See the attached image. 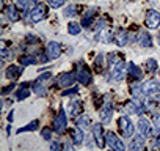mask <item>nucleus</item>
<instances>
[{
    "mask_svg": "<svg viewBox=\"0 0 160 151\" xmlns=\"http://www.w3.org/2000/svg\"><path fill=\"white\" fill-rule=\"evenodd\" d=\"M13 113H14V112H11V113H10V117H8V120H10V121H13V120H14V115H13Z\"/></svg>",
    "mask_w": 160,
    "mask_h": 151,
    "instance_id": "41",
    "label": "nucleus"
},
{
    "mask_svg": "<svg viewBox=\"0 0 160 151\" xmlns=\"http://www.w3.org/2000/svg\"><path fill=\"white\" fill-rule=\"evenodd\" d=\"M75 79H77L75 72H63V74H60V77H58V84H60V87L66 88V87H71Z\"/></svg>",
    "mask_w": 160,
    "mask_h": 151,
    "instance_id": "12",
    "label": "nucleus"
},
{
    "mask_svg": "<svg viewBox=\"0 0 160 151\" xmlns=\"http://www.w3.org/2000/svg\"><path fill=\"white\" fill-rule=\"evenodd\" d=\"M77 91H78V87H74V88H71V90H66V91H63V96L74 95V93H77Z\"/></svg>",
    "mask_w": 160,
    "mask_h": 151,
    "instance_id": "38",
    "label": "nucleus"
},
{
    "mask_svg": "<svg viewBox=\"0 0 160 151\" xmlns=\"http://www.w3.org/2000/svg\"><path fill=\"white\" fill-rule=\"evenodd\" d=\"M28 95H30V88H28V85L22 84L21 88H18V91H16V99H18V101H24L25 98H28Z\"/></svg>",
    "mask_w": 160,
    "mask_h": 151,
    "instance_id": "22",
    "label": "nucleus"
},
{
    "mask_svg": "<svg viewBox=\"0 0 160 151\" xmlns=\"http://www.w3.org/2000/svg\"><path fill=\"white\" fill-rule=\"evenodd\" d=\"M82 110H83V106H82V101H80V99L69 101V104H68V113L69 115H72L74 118L80 117V115H82Z\"/></svg>",
    "mask_w": 160,
    "mask_h": 151,
    "instance_id": "11",
    "label": "nucleus"
},
{
    "mask_svg": "<svg viewBox=\"0 0 160 151\" xmlns=\"http://www.w3.org/2000/svg\"><path fill=\"white\" fill-rule=\"evenodd\" d=\"M132 95L135 96V98H140L141 95H144V91H143V85H132Z\"/></svg>",
    "mask_w": 160,
    "mask_h": 151,
    "instance_id": "30",
    "label": "nucleus"
},
{
    "mask_svg": "<svg viewBox=\"0 0 160 151\" xmlns=\"http://www.w3.org/2000/svg\"><path fill=\"white\" fill-rule=\"evenodd\" d=\"M118 126H119L121 134H122L126 138H129V137L133 135L135 126H133V123H132V120H130L129 117H119V120H118Z\"/></svg>",
    "mask_w": 160,
    "mask_h": 151,
    "instance_id": "2",
    "label": "nucleus"
},
{
    "mask_svg": "<svg viewBox=\"0 0 160 151\" xmlns=\"http://www.w3.org/2000/svg\"><path fill=\"white\" fill-rule=\"evenodd\" d=\"M47 18V8L44 7V5H36L33 10H32V13H30V19L33 21V22H41L42 19H46Z\"/></svg>",
    "mask_w": 160,
    "mask_h": 151,
    "instance_id": "8",
    "label": "nucleus"
},
{
    "mask_svg": "<svg viewBox=\"0 0 160 151\" xmlns=\"http://www.w3.org/2000/svg\"><path fill=\"white\" fill-rule=\"evenodd\" d=\"M143 146H144V135H143V134H141V135H137V137L130 142V145H129V148L133 149V151L141 149Z\"/></svg>",
    "mask_w": 160,
    "mask_h": 151,
    "instance_id": "21",
    "label": "nucleus"
},
{
    "mask_svg": "<svg viewBox=\"0 0 160 151\" xmlns=\"http://www.w3.org/2000/svg\"><path fill=\"white\" fill-rule=\"evenodd\" d=\"M152 124L157 128V131L160 132V113H155L154 117H152Z\"/></svg>",
    "mask_w": 160,
    "mask_h": 151,
    "instance_id": "35",
    "label": "nucleus"
},
{
    "mask_svg": "<svg viewBox=\"0 0 160 151\" xmlns=\"http://www.w3.org/2000/svg\"><path fill=\"white\" fill-rule=\"evenodd\" d=\"M36 61H38V60H36L35 55H24V57H21L22 66H30V65H35Z\"/></svg>",
    "mask_w": 160,
    "mask_h": 151,
    "instance_id": "26",
    "label": "nucleus"
},
{
    "mask_svg": "<svg viewBox=\"0 0 160 151\" xmlns=\"http://www.w3.org/2000/svg\"><path fill=\"white\" fill-rule=\"evenodd\" d=\"M105 142H107V145H108L110 148H113V149L122 151V149L126 148L124 143L121 142V138H118V135H116L113 131H108V132L105 134Z\"/></svg>",
    "mask_w": 160,
    "mask_h": 151,
    "instance_id": "7",
    "label": "nucleus"
},
{
    "mask_svg": "<svg viewBox=\"0 0 160 151\" xmlns=\"http://www.w3.org/2000/svg\"><path fill=\"white\" fill-rule=\"evenodd\" d=\"M157 43H158V46H160V30H158V35H157Z\"/></svg>",
    "mask_w": 160,
    "mask_h": 151,
    "instance_id": "42",
    "label": "nucleus"
},
{
    "mask_svg": "<svg viewBox=\"0 0 160 151\" xmlns=\"http://www.w3.org/2000/svg\"><path fill=\"white\" fill-rule=\"evenodd\" d=\"M126 72H127L126 63H124L122 60H119V61H116V63L113 65V69H112V77H113V81L119 82V81H122V79L126 77Z\"/></svg>",
    "mask_w": 160,
    "mask_h": 151,
    "instance_id": "6",
    "label": "nucleus"
},
{
    "mask_svg": "<svg viewBox=\"0 0 160 151\" xmlns=\"http://www.w3.org/2000/svg\"><path fill=\"white\" fill-rule=\"evenodd\" d=\"M93 135H94V140H96L98 146L104 148L107 142H105V135H104V129H102L101 123H96V124H93Z\"/></svg>",
    "mask_w": 160,
    "mask_h": 151,
    "instance_id": "10",
    "label": "nucleus"
},
{
    "mask_svg": "<svg viewBox=\"0 0 160 151\" xmlns=\"http://www.w3.org/2000/svg\"><path fill=\"white\" fill-rule=\"evenodd\" d=\"M160 25V13L155 10H148L146 11V27L151 30L158 29Z\"/></svg>",
    "mask_w": 160,
    "mask_h": 151,
    "instance_id": "5",
    "label": "nucleus"
},
{
    "mask_svg": "<svg viewBox=\"0 0 160 151\" xmlns=\"http://www.w3.org/2000/svg\"><path fill=\"white\" fill-rule=\"evenodd\" d=\"M66 126H68V117H66V112L64 110H60L58 115L55 117L53 120V131L57 134H63L66 131Z\"/></svg>",
    "mask_w": 160,
    "mask_h": 151,
    "instance_id": "4",
    "label": "nucleus"
},
{
    "mask_svg": "<svg viewBox=\"0 0 160 151\" xmlns=\"http://www.w3.org/2000/svg\"><path fill=\"white\" fill-rule=\"evenodd\" d=\"M77 81L82 84V85H88L90 82H91V71L88 69V66L87 65H83V63H80L78 65V68H77Z\"/></svg>",
    "mask_w": 160,
    "mask_h": 151,
    "instance_id": "3",
    "label": "nucleus"
},
{
    "mask_svg": "<svg viewBox=\"0 0 160 151\" xmlns=\"http://www.w3.org/2000/svg\"><path fill=\"white\" fill-rule=\"evenodd\" d=\"M46 84H47V82H44V81H41V79L38 77V81H36V82L32 85V88H33V93H36L38 96H46V95H47Z\"/></svg>",
    "mask_w": 160,
    "mask_h": 151,
    "instance_id": "16",
    "label": "nucleus"
},
{
    "mask_svg": "<svg viewBox=\"0 0 160 151\" xmlns=\"http://www.w3.org/2000/svg\"><path fill=\"white\" fill-rule=\"evenodd\" d=\"M28 3H30V0H18V7L22 8V10H27Z\"/></svg>",
    "mask_w": 160,
    "mask_h": 151,
    "instance_id": "36",
    "label": "nucleus"
},
{
    "mask_svg": "<svg viewBox=\"0 0 160 151\" xmlns=\"http://www.w3.org/2000/svg\"><path fill=\"white\" fill-rule=\"evenodd\" d=\"M93 19H94V11H88L85 16H83V19H82V27H91V24H93Z\"/></svg>",
    "mask_w": 160,
    "mask_h": 151,
    "instance_id": "24",
    "label": "nucleus"
},
{
    "mask_svg": "<svg viewBox=\"0 0 160 151\" xmlns=\"http://www.w3.org/2000/svg\"><path fill=\"white\" fill-rule=\"evenodd\" d=\"M27 43L35 44V43H39V39H38L36 36H33V35H28V36H27Z\"/></svg>",
    "mask_w": 160,
    "mask_h": 151,
    "instance_id": "37",
    "label": "nucleus"
},
{
    "mask_svg": "<svg viewBox=\"0 0 160 151\" xmlns=\"http://www.w3.org/2000/svg\"><path fill=\"white\" fill-rule=\"evenodd\" d=\"M36 128H38V120H35V121L28 123L27 126H24V128L18 129V134H22V132H28V131H35Z\"/></svg>",
    "mask_w": 160,
    "mask_h": 151,
    "instance_id": "27",
    "label": "nucleus"
},
{
    "mask_svg": "<svg viewBox=\"0 0 160 151\" xmlns=\"http://www.w3.org/2000/svg\"><path fill=\"white\" fill-rule=\"evenodd\" d=\"M138 129L141 131V134L144 137H151L152 135V126H151V123L144 117H140L138 118Z\"/></svg>",
    "mask_w": 160,
    "mask_h": 151,
    "instance_id": "14",
    "label": "nucleus"
},
{
    "mask_svg": "<svg viewBox=\"0 0 160 151\" xmlns=\"http://www.w3.org/2000/svg\"><path fill=\"white\" fill-rule=\"evenodd\" d=\"M94 63H96V71H98V72H101V69H102V63H104V55H102V54H101V55H98Z\"/></svg>",
    "mask_w": 160,
    "mask_h": 151,
    "instance_id": "33",
    "label": "nucleus"
},
{
    "mask_svg": "<svg viewBox=\"0 0 160 151\" xmlns=\"http://www.w3.org/2000/svg\"><path fill=\"white\" fill-rule=\"evenodd\" d=\"M77 126H80V128H88L90 126V117H77Z\"/></svg>",
    "mask_w": 160,
    "mask_h": 151,
    "instance_id": "28",
    "label": "nucleus"
},
{
    "mask_svg": "<svg viewBox=\"0 0 160 151\" xmlns=\"http://www.w3.org/2000/svg\"><path fill=\"white\" fill-rule=\"evenodd\" d=\"M11 88H14V85H10V87H7V88L3 90V95H7V93H10V91H11Z\"/></svg>",
    "mask_w": 160,
    "mask_h": 151,
    "instance_id": "40",
    "label": "nucleus"
},
{
    "mask_svg": "<svg viewBox=\"0 0 160 151\" xmlns=\"http://www.w3.org/2000/svg\"><path fill=\"white\" fill-rule=\"evenodd\" d=\"M127 72H129V76L130 77H133V79H137V81H140L143 76H141V69L135 65V63H129L127 65Z\"/></svg>",
    "mask_w": 160,
    "mask_h": 151,
    "instance_id": "19",
    "label": "nucleus"
},
{
    "mask_svg": "<svg viewBox=\"0 0 160 151\" xmlns=\"http://www.w3.org/2000/svg\"><path fill=\"white\" fill-rule=\"evenodd\" d=\"M127 32L126 30H119L118 33H116V36H115V43L119 46V47H122V46H126L127 44Z\"/></svg>",
    "mask_w": 160,
    "mask_h": 151,
    "instance_id": "23",
    "label": "nucleus"
},
{
    "mask_svg": "<svg viewBox=\"0 0 160 151\" xmlns=\"http://www.w3.org/2000/svg\"><path fill=\"white\" fill-rule=\"evenodd\" d=\"M112 113H113V102H105L104 106H102V109H101V113H99V117H101V121L102 123H108L110 121V118H112Z\"/></svg>",
    "mask_w": 160,
    "mask_h": 151,
    "instance_id": "13",
    "label": "nucleus"
},
{
    "mask_svg": "<svg viewBox=\"0 0 160 151\" xmlns=\"http://www.w3.org/2000/svg\"><path fill=\"white\" fill-rule=\"evenodd\" d=\"M146 69H148L149 72H155V71H157V61H155L154 58H149V60L146 61Z\"/></svg>",
    "mask_w": 160,
    "mask_h": 151,
    "instance_id": "29",
    "label": "nucleus"
},
{
    "mask_svg": "<svg viewBox=\"0 0 160 151\" xmlns=\"http://www.w3.org/2000/svg\"><path fill=\"white\" fill-rule=\"evenodd\" d=\"M143 91L151 99H160V84L157 81H148L143 84Z\"/></svg>",
    "mask_w": 160,
    "mask_h": 151,
    "instance_id": "1",
    "label": "nucleus"
},
{
    "mask_svg": "<svg viewBox=\"0 0 160 151\" xmlns=\"http://www.w3.org/2000/svg\"><path fill=\"white\" fill-rule=\"evenodd\" d=\"M21 74H22V68H21V66H18V65H10V66L7 68V71H5V76H7V77H8L10 81L18 79Z\"/></svg>",
    "mask_w": 160,
    "mask_h": 151,
    "instance_id": "15",
    "label": "nucleus"
},
{
    "mask_svg": "<svg viewBox=\"0 0 160 151\" xmlns=\"http://www.w3.org/2000/svg\"><path fill=\"white\" fill-rule=\"evenodd\" d=\"M138 36H140V38H138L137 41H138V44H140L141 47H151V46H152V39H151V35H149L148 32L143 30V32L138 33Z\"/></svg>",
    "mask_w": 160,
    "mask_h": 151,
    "instance_id": "18",
    "label": "nucleus"
},
{
    "mask_svg": "<svg viewBox=\"0 0 160 151\" xmlns=\"http://www.w3.org/2000/svg\"><path fill=\"white\" fill-rule=\"evenodd\" d=\"M50 148H52V149H61L63 146H61V143H58V142H52V143H50Z\"/></svg>",
    "mask_w": 160,
    "mask_h": 151,
    "instance_id": "39",
    "label": "nucleus"
},
{
    "mask_svg": "<svg viewBox=\"0 0 160 151\" xmlns=\"http://www.w3.org/2000/svg\"><path fill=\"white\" fill-rule=\"evenodd\" d=\"M63 3H64V0H47V5L50 7V8H60V7H63Z\"/></svg>",
    "mask_w": 160,
    "mask_h": 151,
    "instance_id": "31",
    "label": "nucleus"
},
{
    "mask_svg": "<svg viewBox=\"0 0 160 151\" xmlns=\"http://www.w3.org/2000/svg\"><path fill=\"white\" fill-rule=\"evenodd\" d=\"M75 11H77V7H75V5H71V7H68V8L64 10V16H74Z\"/></svg>",
    "mask_w": 160,
    "mask_h": 151,
    "instance_id": "34",
    "label": "nucleus"
},
{
    "mask_svg": "<svg viewBox=\"0 0 160 151\" xmlns=\"http://www.w3.org/2000/svg\"><path fill=\"white\" fill-rule=\"evenodd\" d=\"M61 46H60V43H57V41H50L49 44H47V50H46V54H47V57H49V60H57L60 55H61Z\"/></svg>",
    "mask_w": 160,
    "mask_h": 151,
    "instance_id": "9",
    "label": "nucleus"
},
{
    "mask_svg": "<svg viewBox=\"0 0 160 151\" xmlns=\"http://www.w3.org/2000/svg\"><path fill=\"white\" fill-rule=\"evenodd\" d=\"M83 138H85V135H83V131H82V128H74L72 129V142L75 143V145H82L83 143Z\"/></svg>",
    "mask_w": 160,
    "mask_h": 151,
    "instance_id": "20",
    "label": "nucleus"
},
{
    "mask_svg": "<svg viewBox=\"0 0 160 151\" xmlns=\"http://www.w3.org/2000/svg\"><path fill=\"white\" fill-rule=\"evenodd\" d=\"M41 137H42L44 140H50V138H52V131H50V128H42Z\"/></svg>",
    "mask_w": 160,
    "mask_h": 151,
    "instance_id": "32",
    "label": "nucleus"
},
{
    "mask_svg": "<svg viewBox=\"0 0 160 151\" xmlns=\"http://www.w3.org/2000/svg\"><path fill=\"white\" fill-rule=\"evenodd\" d=\"M68 32H69L71 35H78L80 32H82V24H78V22H69Z\"/></svg>",
    "mask_w": 160,
    "mask_h": 151,
    "instance_id": "25",
    "label": "nucleus"
},
{
    "mask_svg": "<svg viewBox=\"0 0 160 151\" xmlns=\"http://www.w3.org/2000/svg\"><path fill=\"white\" fill-rule=\"evenodd\" d=\"M5 14H7V18H8L11 22H18V21L21 19V14L18 13V8L13 7V5H8V7L5 8Z\"/></svg>",
    "mask_w": 160,
    "mask_h": 151,
    "instance_id": "17",
    "label": "nucleus"
}]
</instances>
